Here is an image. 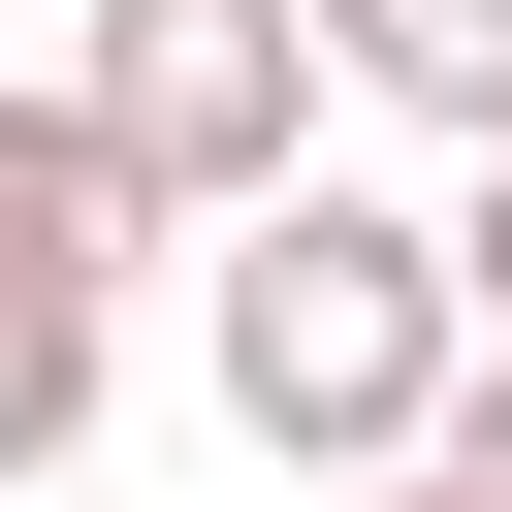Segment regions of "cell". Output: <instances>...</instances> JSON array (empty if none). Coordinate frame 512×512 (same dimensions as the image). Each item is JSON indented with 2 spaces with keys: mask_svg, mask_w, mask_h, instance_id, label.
<instances>
[{
  "mask_svg": "<svg viewBox=\"0 0 512 512\" xmlns=\"http://www.w3.org/2000/svg\"><path fill=\"white\" fill-rule=\"evenodd\" d=\"M128 256H160L128 128H96V96H0V288H128Z\"/></svg>",
  "mask_w": 512,
  "mask_h": 512,
  "instance_id": "obj_3",
  "label": "cell"
},
{
  "mask_svg": "<svg viewBox=\"0 0 512 512\" xmlns=\"http://www.w3.org/2000/svg\"><path fill=\"white\" fill-rule=\"evenodd\" d=\"M96 384H128L96 288H0V480H96Z\"/></svg>",
  "mask_w": 512,
  "mask_h": 512,
  "instance_id": "obj_5",
  "label": "cell"
},
{
  "mask_svg": "<svg viewBox=\"0 0 512 512\" xmlns=\"http://www.w3.org/2000/svg\"><path fill=\"white\" fill-rule=\"evenodd\" d=\"M448 256H480V352H512V160H480V192H448Z\"/></svg>",
  "mask_w": 512,
  "mask_h": 512,
  "instance_id": "obj_6",
  "label": "cell"
},
{
  "mask_svg": "<svg viewBox=\"0 0 512 512\" xmlns=\"http://www.w3.org/2000/svg\"><path fill=\"white\" fill-rule=\"evenodd\" d=\"M320 512H480V480H448V448H416V480H320Z\"/></svg>",
  "mask_w": 512,
  "mask_h": 512,
  "instance_id": "obj_8",
  "label": "cell"
},
{
  "mask_svg": "<svg viewBox=\"0 0 512 512\" xmlns=\"http://www.w3.org/2000/svg\"><path fill=\"white\" fill-rule=\"evenodd\" d=\"M448 480H480V512H512V352H480V416H448Z\"/></svg>",
  "mask_w": 512,
  "mask_h": 512,
  "instance_id": "obj_7",
  "label": "cell"
},
{
  "mask_svg": "<svg viewBox=\"0 0 512 512\" xmlns=\"http://www.w3.org/2000/svg\"><path fill=\"white\" fill-rule=\"evenodd\" d=\"M192 352H224V448H288V480H416V448L480 416V256H448L416 192H256L224 288H192Z\"/></svg>",
  "mask_w": 512,
  "mask_h": 512,
  "instance_id": "obj_1",
  "label": "cell"
},
{
  "mask_svg": "<svg viewBox=\"0 0 512 512\" xmlns=\"http://www.w3.org/2000/svg\"><path fill=\"white\" fill-rule=\"evenodd\" d=\"M64 96L128 128L160 224H256V192H320V96H352V64H320V0H96Z\"/></svg>",
  "mask_w": 512,
  "mask_h": 512,
  "instance_id": "obj_2",
  "label": "cell"
},
{
  "mask_svg": "<svg viewBox=\"0 0 512 512\" xmlns=\"http://www.w3.org/2000/svg\"><path fill=\"white\" fill-rule=\"evenodd\" d=\"M320 64H352L384 128H448V160H512V0H320Z\"/></svg>",
  "mask_w": 512,
  "mask_h": 512,
  "instance_id": "obj_4",
  "label": "cell"
}]
</instances>
